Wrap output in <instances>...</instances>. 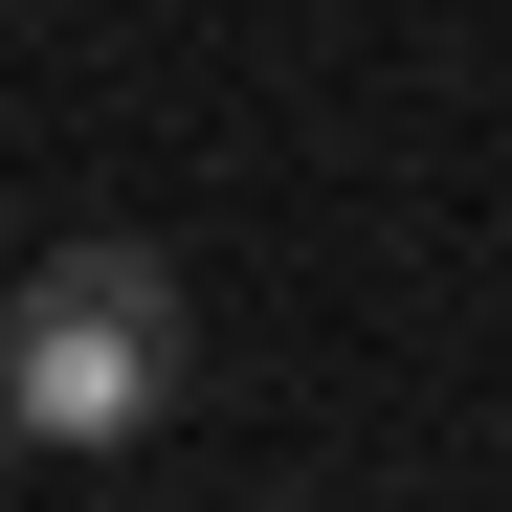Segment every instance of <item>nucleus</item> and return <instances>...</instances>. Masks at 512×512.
<instances>
[{"mask_svg": "<svg viewBox=\"0 0 512 512\" xmlns=\"http://www.w3.org/2000/svg\"><path fill=\"white\" fill-rule=\"evenodd\" d=\"M201 379V312L156 245H45L23 312H0V401H23V446H156Z\"/></svg>", "mask_w": 512, "mask_h": 512, "instance_id": "1", "label": "nucleus"}]
</instances>
